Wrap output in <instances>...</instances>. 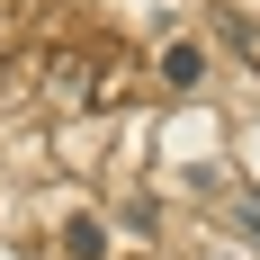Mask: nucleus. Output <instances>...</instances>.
<instances>
[{
	"label": "nucleus",
	"instance_id": "obj_1",
	"mask_svg": "<svg viewBox=\"0 0 260 260\" xmlns=\"http://www.w3.org/2000/svg\"><path fill=\"white\" fill-rule=\"evenodd\" d=\"M234 215H242V234H260V198H251V188H242V207H234Z\"/></svg>",
	"mask_w": 260,
	"mask_h": 260
}]
</instances>
